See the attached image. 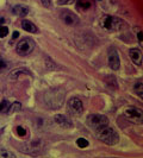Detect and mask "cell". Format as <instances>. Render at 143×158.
<instances>
[{
	"label": "cell",
	"instance_id": "1",
	"mask_svg": "<svg viewBox=\"0 0 143 158\" xmlns=\"http://www.w3.org/2000/svg\"><path fill=\"white\" fill-rule=\"evenodd\" d=\"M95 134L102 143L107 145H116L119 141V134L113 127L109 126V124L95 130Z\"/></svg>",
	"mask_w": 143,
	"mask_h": 158
},
{
	"label": "cell",
	"instance_id": "2",
	"mask_svg": "<svg viewBox=\"0 0 143 158\" xmlns=\"http://www.w3.org/2000/svg\"><path fill=\"white\" fill-rule=\"evenodd\" d=\"M100 25L107 31H121L126 28V23L124 20L112 16H104L100 20Z\"/></svg>",
	"mask_w": 143,
	"mask_h": 158
},
{
	"label": "cell",
	"instance_id": "3",
	"mask_svg": "<svg viewBox=\"0 0 143 158\" xmlns=\"http://www.w3.org/2000/svg\"><path fill=\"white\" fill-rule=\"evenodd\" d=\"M63 98H64L63 92H61L60 89H54L49 93H47L45 102L49 105L50 108H59L63 101Z\"/></svg>",
	"mask_w": 143,
	"mask_h": 158
},
{
	"label": "cell",
	"instance_id": "4",
	"mask_svg": "<svg viewBox=\"0 0 143 158\" xmlns=\"http://www.w3.org/2000/svg\"><path fill=\"white\" fill-rule=\"evenodd\" d=\"M35 42L31 38H24L18 42V44L16 45V51L18 55L21 56H28L35 49Z\"/></svg>",
	"mask_w": 143,
	"mask_h": 158
},
{
	"label": "cell",
	"instance_id": "5",
	"mask_svg": "<svg viewBox=\"0 0 143 158\" xmlns=\"http://www.w3.org/2000/svg\"><path fill=\"white\" fill-rule=\"evenodd\" d=\"M87 124L90 127H92L94 131L99 127H102L104 125L109 124V119L106 115L102 114H90L87 117Z\"/></svg>",
	"mask_w": 143,
	"mask_h": 158
},
{
	"label": "cell",
	"instance_id": "6",
	"mask_svg": "<svg viewBox=\"0 0 143 158\" xmlns=\"http://www.w3.org/2000/svg\"><path fill=\"white\" fill-rule=\"evenodd\" d=\"M124 115L129 120H131L133 122H136V124H141L143 119V114L142 111L137 107H133V106H130L128 108H125L124 111Z\"/></svg>",
	"mask_w": 143,
	"mask_h": 158
},
{
	"label": "cell",
	"instance_id": "7",
	"mask_svg": "<svg viewBox=\"0 0 143 158\" xmlns=\"http://www.w3.org/2000/svg\"><path fill=\"white\" fill-rule=\"evenodd\" d=\"M68 111L71 112L72 114H75V115H79L81 114L82 111H83V105H82V101L78 96H73L69 99L68 103Z\"/></svg>",
	"mask_w": 143,
	"mask_h": 158
},
{
	"label": "cell",
	"instance_id": "8",
	"mask_svg": "<svg viewBox=\"0 0 143 158\" xmlns=\"http://www.w3.org/2000/svg\"><path fill=\"white\" fill-rule=\"evenodd\" d=\"M109 67L112 70H118L121 68V59L118 51L113 48L109 50Z\"/></svg>",
	"mask_w": 143,
	"mask_h": 158
},
{
	"label": "cell",
	"instance_id": "9",
	"mask_svg": "<svg viewBox=\"0 0 143 158\" xmlns=\"http://www.w3.org/2000/svg\"><path fill=\"white\" fill-rule=\"evenodd\" d=\"M61 19L68 26H74V25H78L79 24V18L76 17V14H74L71 11H67V10L62 11Z\"/></svg>",
	"mask_w": 143,
	"mask_h": 158
},
{
	"label": "cell",
	"instance_id": "10",
	"mask_svg": "<svg viewBox=\"0 0 143 158\" xmlns=\"http://www.w3.org/2000/svg\"><path fill=\"white\" fill-rule=\"evenodd\" d=\"M54 120H55V122L62 127V129H72L73 127V122L71 121V119L67 118L66 115H63V114H56L55 117H54Z\"/></svg>",
	"mask_w": 143,
	"mask_h": 158
},
{
	"label": "cell",
	"instance_id": "11",
	"mask_svg": "<svg viewBox=\"0 0 143 158\" xmlns=\"http://www.w3.org/2000/svg\"><path fill=\"white\" fill-rule=\"evenodd\" d=\"M129 56H130V58L133 59V62L136 66H138V67L142 66L143 57H142V51L140 49H130L129 50Z\"/></svg>",
	"mask_w": 143,
	"mask_h": 158
},
{
	"label": "cell",
	"instance_id": "12",
	"mask_svg": "<svg viewBox=\"0 0 143 158\" xmlns=\"http://www.w3.org/2000/svg\"><path fill=\"white\" fill-rule=\"evenodd\" d=\"M12 13L18 17H25L29 13V7L26 5H16L12 7Z\"/></svg>",
	"mask_w": 143,
	"mask_h": 158
},
{
	"label": "cell",
	"instance_id": "13",
	"mask_svg": "<svg viewBox=\"0 0 143 158\" xmlns=\"http://www.w3.org/2000/svg\"><path fill=\"white\" fill-rule=\"evenodd\" d=\"M21 28L24 31H26V32H30V33H37L38 32V29H37V26L30 21V20H26L24 19L21 21Z\"/></svg>",
	"mask_w": 143,
	"mask_h": 158
},
{
	"label": "cell",
	"instance_id": "14",
	"mask_svg": "<svg viewBox=\"0 0 143 158\" xmlns=\"http://www.w3.org/2000/svg\"><path fill=\"white\" fill-rule=\"evenodd\" d=\"M76 7L81 11H87L92 7V2L90 0H79L76 2Z\"/></svg>",
	"mask_w": 143,
	"mask_h": 158
},
{
	"label": "cell",
	"instance_id": "15",
	"mask_svg": "<svg viewBox=\"0 0 143 158\" xmlns=\"http://www.w3.org/2000/svg\"><path fill=\"white\" fill-rule=\"evenodd\" d=\"M21 109V103L19 101H14L11 106H9V108H7V113L9 114H13V113H17V112H19Z\"/></svg>",
	"mask_w": 143,
	"mask_h": 158
},
{
	"label": "cell",
	"instance_id": "16",
	"mask_svg": "<svg viewBox=\"0 0 143 158\" xmlns=\"http://www.w3.org/2000/svg\"><path fill=\"white\" fill-rule=\"evenodd\" d=\"M76 145L79 146L80 149H86L88 145H90V143H88V140L85 138H79L76 140Z\"/></svg>",
	"mask_w": 143,
	"mask_h": 158
},
{
	"label": "cell",
	"instance_id": "17",
	"mask_svg": "<svg viewBox=\"0 0 143 158\" xmlns=\"http://www.w3.org/2000/svg\"><path fill=\"white\" fill-rule=\"evenodd\" d=\"M0 157H2V158H13V157H16V155H14V153H11V152H9L6 149H0Z\"/></svg>",
	"mask_w": 143,
	"mask_h": 158
},
{
	"label": "cell",
	"instance_id": "18",
	"mask_svg": "<svg viewBox=\"0 0 143 158\" xmlns=\"http://www.w3.org/2000/svg\"><path fill=\"white\" fill-rule=\"evenodd\" d=\"M135 92H136V94H138L140 95V98H142L143 96V90H142V80H140V82H136V85H135Z\"/></svg>",
	"mask_w": 143,
	"mask_h": 158
},
{
	"label": "cell",
	"instance_id": "19",
	"mask_svg": "<svg viewBox=\"0 0 143 158\" xmlns=\"http://www.w3.org/2000/svg\"><path fill=\"white\" fill-rule=\"evenodd\" d=\"M16 133H17L19 137H21V138H24V137L28 136V131H26L25 127H23V126H18V127L16 129Z\"/></svg>",
	"mask_w": 143,
	"mask_h": 158
},
{
	"label": "cell",
	"instance_id": "20",
	"mask_svg": "<svg viewBox=\"0 0 143 158\" xmlns=\"http://www.w3.org/2000/svg\"><path fill=\"white\" fill-rule=\"evenodd\" d=\"M9 106H10V103H9L7 100H1V102H0V113L1 112H6L7 108H9Z\"/></svg>",
	"mask_w": 143,
	"mask_h": 158
},
{
	"label": "cell",
	"instance_id": "21",
	"mask_svg": "<svg viewBox=\"0 0 143 158\" xmlns=\"http://www.w3.org/2000/svg\"><path fill=\"white\" fill-rule=\"evenodd\" d=\"M9 35V28L5 25H0V38H4Z\"/></svg>",
	"mask_w": 143,
	"mask_h": 158
},
{
	"label": "cell",
	"instance_id": "22",
	"mask_svg": "<svg viewBox=\"0 0 143 158\" xmlns=\"http://www.w3.org/2000/svg\"><path fill=\"white\" fill-rule=\"evenodd\" d=\"M38 1L43 5V7L49 9V7L51 6V0H38Z\"/></svg>",
	"mask_w": 143,
	"mask_h": 158
},
{
	"label": "cell",
	"instance_id": "23",
	"mask_svg": "<svg viewBox=\"0 0 143 158\" xmlns=\"http://www.w3.org/2000/svg\"><path fill=\"white\" fill-rule=\"evenodd\" d=\"M137 38H138V40H140V44L142 45V31H140V32H138V35H137Z\"/></svg>",
	"mask_w": 143,
	"mask_h": 158
},
{
	"label": "cell",
	"instance_id": "24",
	"mask_svg": "<svg viewBox=\"0 0 143 158\" xmlns=\"http://www.w3.org/2000/svg\"><path fill=\"white\" fill-rule=\"evenodd\" d=\"M4 68H6V63H5V62L1 59V61H0V70L4 69Z\"/></svg>",
	"mask_w": 143,
	"mask_h": 158
},
{
	"label": "cell",
	"instance_id": "25",
	"mask_svg": "<svg viewBox=\"0 0 143 158\" xmlns=\"http://www.w3.org/2000/svg\"><path fill=\"white\" fill-rule=\"evenodd\" d=\"M18 36H19V32H18V31H16V32H13V36H12V40H16V38H18Z\"/></svg>",
	"mask_w": 143,
	"mask_h": 158
},
{
	"label": "cell",
	"instance_id": "26",
	"mask_svg": "<svg viewBox=\"0 0 143 158\" xmlns=\"http://www.w3.org/2000/svg\"><path fill=\"white\" fill-rule=\"evenodd\" d=\"M2 23H5V19L4 18H0V24H2Z\"/></svg>",
	"mask_w": 143,
	"mask_h": 158
},
{
	"label": "cell",
	"instance_id": "27",
	"mask_svg": "<svg viewBox=\"0 0 143 158\" xmlns=\"http://www.w3.org/2000/svg\"><path fill=\"white\" fill-rule=\"evenodd\" d=\"M0 61H1V56H0Z\"/></svg>",
	"mask_w": 143,
	"mask_h": 158
}]
</instances>
